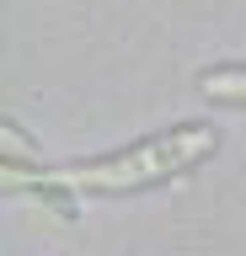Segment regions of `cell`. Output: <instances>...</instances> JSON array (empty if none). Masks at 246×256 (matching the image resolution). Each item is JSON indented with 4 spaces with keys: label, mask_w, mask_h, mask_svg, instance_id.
Wrapping results in <instances>:
<instances>
[{
    "label": "cell",
    "mask_w": 246,
    "mask_h": 256,
    "mask_svg": "<svg viewBox=\"0 0 246 256\" xmlns=\"http://www.w3.org/2000/svg\"><path fill=\"white\" fill-rule=\"evenodd\" d=\"M198 86H203V96H214V102L246 107V70H209Z\"/></svg>",
    "instance_id": "obj_2"
},
{
    "label": "cell",
    "mask_w": 246,
    "mask_h": 256,
    "mask_svg": "<svg viewBox=\"0 0 246 256\" xmlns=\"http://www.w3.org/2000/svg\"><path fill=\"white\" fill-rule=\"evenodd\" d=\"M214 134L209 123H182L166 128L155 139H139L129 150H113L102 160H86V166H65V171H22V166H6V187H38V192H81V198H123V192H150L171 182V176H187L198 160L214 155Z\"/></svg>",
    "instance_id": "obj_1"
}]
</instances>
